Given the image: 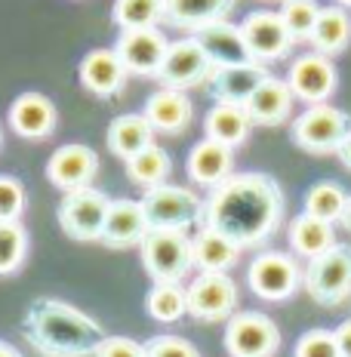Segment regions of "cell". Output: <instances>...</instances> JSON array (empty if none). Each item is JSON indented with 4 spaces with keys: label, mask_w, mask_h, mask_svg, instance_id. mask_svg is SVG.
<instances>
[{
    "label": "cell",
    "mask_w": 351,
    "mask_h": 357,
    "mask_svg": "<svg viewBox=\"0 0 351 357\" xmlns=\"http://www.w3.org/2000/svg\"><path fill=\"white\" fill-rule=\"evenodd\" d=\"M246 284L265 302H283L302 287V271L299 262L287 252H262L250 262Z\"/></svg>",
    "instance_id": "ba28073f"
},
{
    "label": "cell",
    "mask_w": 351,
    "mask_h": 357,
    "mask_svg": "<svg viewBox=\"0 0 351 357\" xmlns=\"http://www.w3.org/2000/svg\"><path fill=\"white\" fill-rule=\"evenodd\" d=\"M28 342L50 357H89L105 342V330L68 302L40 299L25 317Z\"/></svg>",
    "instance_id": "7a4b0ae2"
},
{
    "label": "cell",
    "mask_w": 351,
    "mask_h": 357,
    "mask_svg": "<svg viewBox=\"0 0 351 357\" xmlns=\"http://www.w3.org/2000/svg\"><path fill=\"white\" fill-rule=\"evenodd\" d=\"M0 357H19V351L13 345H6V342H0Z\"/></svg>",
    "instance_id": "7bdbcfd3"
},
{
    "label": "cell",
    "mask_w": 351,
    "mask_h": 357,
    "mask_svg": "<svg viewBox=\"0 0 351 357\" xmlns=\"http://www.w3.org/2000/svg\"><path fill=\"white\" fill-rule=\"evenodd\" d=\"M142 247V265L154 280H182L194 268V250L185 231L176 228H151Z\"/></svg>",
    "instance_id": "277c9868"
},
{
    "label": "cell",
    "mask_w": 351,
    "mask_h": 357,
    "mask_svg": "<svg viewBox=\"0 0 351 357\" xmlns=\"http://www.w3.org/2000/svg\"><path fill=\"white\" fill-rule=\"evenodd\" d=\"M108 206L111 197L89 188V185L65 191L62 204H59V225L74 241H99L102 228H105Z\"/></svg>",
    "instance_id": "52a82bcc"
},
{
    "label": "cell",
    "mask_w": 351,
    "mask_h": 357,
    "mask_svg": "<svg viewBox=\"0 0 351 357\" xmlns=\"http://www.w3.org/2000/svg\"><path fill=\"white\" fill-rule=\"evenodd\" d=\"M126 65L121 62L117 50H93L80 62V84L93 96H114L126 84Z\"/></svg>",
    "instance_id": "7402d4cb"
},
{
    "label": "cell",
    "mask_w": 351,
    "mask_h": 357,
    "mask_svg": "<svg viewBox=\"0 0 351 357\" xmlns=\"http://www.w3.org/2000/svg\"><path fill=\"white\" fill-rule=\"evenodd\" d=\"M336 243L333 234V222H324L311 213H302L290 222V247L296 256L302 259H315L320 252H327Z\"/></svg>",
    "instance_id": "f1b7e54d"
},
{
    "label": "cell",
    "mask_w": 351,
    "mask_h": 357,
    "mask_svg": "<svg viewBox=\"0 0 351 357\" xmlns=\"http://www.w3.org/2000/svg\"><path fill=\"white\" fill-rule=\"evenodd\" d=\"M250 126H253V121H250V114H246V108L234 105V102H216L210 108V114H207V121H204L207 136L216 139V142H222V145H231V148L246 142Z\"/></svg>",
    "instance_id": "83f0119b"
},
{
    "label": "cell",
    "mask_w": 351,
    "mask_h": 357,
    "mask_svg": "<svg viewBox=\"0 0 351 357\" xmlns=\"http://www.w3.org/2000/svg\"><path fill=\"white\" fill-rule=\"evenodd\" d=\"M345 200L348 195L342 191L339 182H318L308 188L305 195V213L318 215L324 222H339L342 219V210H345Z\"/></svg>",
    "instance_id": "d6a6232c"
},
{
    "label": "cell",
    "mask_w": 351,
    "mask_h": 357,
    "mask_svg": "<svg viewBox=\"0 0 351 357\" xmlns=\"http://www.w3.org/2000/svg\"><path fill=\"white\" fill-rule=\"evenodd\" d=\"M191 250H194V265L200 271H228L241 256V247L228 234L216 231L210 225H204L197 231V237L191 241Z\"/></svg>",
    "instance_id": "d4e9b609"
},
{
    "label": "cell",
    "mask_w": 351,
    "mask_h": 357,
    "mask_svg": "<svg viewBox=\"0 0 351 357\" xmlns=\"http://www.w3.org/2000/svg\"><path fill=\"white\" fill-rule=\"evenodd\" d=\"M188 176L191 182L197 185H207V188H216L219 182H225L234 169V148L231 145H222L216 139L207 136L204 142H197L188 154Z\"/></svg>",
    "instance_id": "ffe728a7"
},
{
    "label": "cell",
    "mask_w": 351,
    "mask_h": 357,
    "mask_svg": "<svg viewBox=\"0 0 351 357\" xmlns=\"http://www.w3.org/2000/svg\"><path fill=\"white\" fill-rule=\"evenodd\" d=\"M231 10H234V0H167V6H163V22L194 31V28H200V25L225 19Z\"/></svg>",
    "instance_id": "484cf974"
},
{
    "label": "cell",
    "mask_w": 351,
    "mask_h": 357,
    "mask_svg": "<svg viewBox=\"0 0 351 357\" xmlns=\"http://www.w3.org/2000/svg\"><path fill=\"white\" fill-rule=\"evenodd\" d=\"M96 357H148V354H145V345H139V342L126 336H108L99 345Z\"/></svg>",
    "instance_id": "f35d334b"
},
{
    "label": "cell",
    "mask_w": 351,
    "mask_h": 357,
    "mask_svg": "<svg viewBox=\"0 0 351 357\" xmlns=\"http://www.w3.org/2000/svg\"><path fill=\"white\" fill-rule=\"evenodd\" d=\"M320 16L318 0H281V19L293 40H308Z\"/></svg>",
    "instance_id": "836d02e7"
},
{
    "label": "cell",
    "mask_w": 351,
    "mask_h": 357,
    "mask_svg": "<svg viewBox=\"0 0 351 357\" xmlns=\"http://www.w3.org/2000/svg\"><path fill=\"white\" fill-rule=\"evenodd\" d=\"M237 287L225 271H200L188 287V314L197 321H222L234 311Z\"/></svg>",
    "instance_id": "4fadbf2b"
},
{
    "label": "cell",
    "mask_w": 351,
    "mask_h": 357,
    "mask_svg": "<svg viewBox=\"0 0 351 357\" xmlns=\"http://www.w3.org/2000/svg\"><path fill=\"white\" fill-rule=\"evenodd\" d=\"M283 219V191L265 173H231L225 182L210 188L204 200V222L228 234L241 250L259 247L278 231Z\"/></svg>",
    "instance_id": "6da1fadb"
},
{
    "label": "cell",
    "mask_w": 351,
    "mask_h": 357,
    "mask_svg": "<svg viewBox=\"0 0 351 357\" xmlns=\"http://www.w3.org/2000/svg\"><path fill=\"white\" fill-rule=\"evenodd\" d=\"M293 99L296 96H293V89H290L287 80L268 74L262 84L256 86V93L244 102V108H246V114H250V121L256 126H278L290 117Z\"/></svg>",
    "instance_id": "d6986e66"
},
{
    "label": "cell",
    "mask_w": 351,
    "mask_h": 357,
    "mask_svg": "<svg viewBox=\"0 0 351 357\" xmlns=\"http://www.w3.org/2000/svg\"><path fill=\"white\" fill-rule=\"evenodd\" d=\"M142 210H145V219L151 228H176V231H185V228L204 222V200L194 195V191L182 188V185L160 182L154 188H145Z\"/></svg>",
    "instance_id": "5b68a950"
},
{
    "label": "cell",
    "mask_w": 351,
    "mask_h": 357,
    "mask_svg": "<svg viewBox=\"0 0 351 357\" xmlns=\"http://www.w3.org/2000/svg\"><path fill=\"white\" fill-rule=\"evenodd\" d=\"M114 50L130 74L158 77L163 56H167V50H170V40L158 28H124Z\"/></svg>",
    "instance_id": "7c38bea8"
},
{
    "label": "cell",
    "mask_w": 351,
    "mask_h": 357,
    "mask_svg": "<svg viewBox=\"0 0 351 357\" xmlns=\"http://www.w3.org/2000/svg\"><path fill=\"white\" fill-rule=\"evenodd\" d=\"M213 68L216 65H213V59L207 56V50L200 47L194 37H185V40L170 43L167 56H163V65L158 71V80L163 86L188 89V86L207 84Z\"/></svg>",
    "instance_id": "30bf717a"
},
{
    "label": "cell",
    "mask_w": 351,
    "mask_h": 357,
    "mask_svg": "<svg viewBox=\"0 0 351 357\" xmlns=\"http://www.w3.org/2000/svg\"><path fill=\"white\" fill-rule=\"evenodd\" d=\"M191 37L207 50V56L213 59V65H244V62H256V59L250 56V47H246V40H244L241 25H231V22H225V19L194 28Z\"/></svg>",
    "instance_id": "ac0fdd59"
},
{
    "label": "cell",
    "mask_w": 351,
    "mask_h": 357,
    "mask_svg": "<svg viewBox=\"0 0 351 357\" xmlns=\"http://www.w3.org/2000/svg\"><path fill=\"white\" fill-rule=\"evenodd\" d=\"M145 354L148 357H200L197 348L191 342L179 339V336H154L145 342Z\"/></svg>",
    "instance_id": "74e56055"
},
{
    "label": "cell",
    "mask_w": 351,
    "mask_h": 357,
    "mask_svg": "<svg viewBox=\"0 0 351 357\" xmlns=\"http://www.w3.org/2000/svg\"><path fill=\"white\" fill-rule=\"evenodd\" d=\"M142 114L148 117V123L154 126L158 132H170V136H176V132H182L185 126L191 123V99L185 96V89H173V86H163L158 93L148 96L145 102V111Z\"/></svg>",
    "instance_id": "44dd1931"
},
{
    "label": "cell",
    "mask_w": 351,
    "mask_h": 357,
    "mask_svg": "<svg viewBox=\"0 0 351 357\" xmlns=\"http://www.w3.org/2000/svg\"><path fill=\"white\" fill-rule=\"evenodd\" d=\"M296 357H342L336 333L330 330H308L296 342Z\"/></svg>",
    "instance_id": "8d00e7d4"
},
{
    "label": "cell",
    "mask_w": 351,
    "mask_h": 357,
    "mask_svg": "<svg viewBox=\"0 0 351 357\" xmlns=\"http://www.w3.org/2000/svg\"><path fill=\"white\" fill-rule=\"evenodd\" d=\"M339 222H342V225H345L348 231H351V197L345 200V210H342V219H339Z\"/></svg>",
    "instance_id": "b9f144b4"
},
{
    "label": "cell",
    "mask_w": 351,
    "mask_h": 357,
    "mask_svg": "<svg viewBox=\"0 0 351 357\" xmlns=\"http://www.w3.org/2000/svg\"><path fill=\"white\" fill-rule=\"evenodd\" d=\"M305 293L318 305L333 308L351 299V247L333 243L327 252L308 259L305 268Z\"/></svg>",
    "instance_id": "3957f363"
},
{
    "label": "cell",
    "mask_w": 351,
    "mask_h": 357,
    "mask_svg": "<svg viewBox=\"0 0 351 357\" xmlns=\"http://www.w3.org/2000/svg\"><path fill=\"white\" fill-rule=\"evenodd\" d=\"M148 314L160 324H176L188 314V289L179 287V280H154L148 293Z\"/></svg>",
    "instance_id": "4dcf8cb0"
},
{
    "label": "cell",
    "mask_w": 351,
    "mask_h": 357,
    "mask_svg": "<svg viewBox=\"0 0 351 357\" xmlns=\"http://www.w3.org/2000/svg\"><path fill=\"white\" fill-rule=\"evenodd\" d=\"M336 65L330 62V56L324 53H305L299 56L293 65H290L287 84L293 89L296 99L308 102V105H318V102H327L336 93Z\"/></svg>",
    "instance_id": "5bb4252c"
},
{
    "label": "cell",
    "mask_w": 351,
    "mask_h": 357,
    "mask_svg": "<svg viewBox=\"0 0 351 357\" xmlns=\"http://www.w3.org/2000/svg\"><path fill=\"white\" fill-rule=\"evenodd\" d=\"M333 333H336V342H339V354L351 357V317H348V321H342Z\"/></svg>",
    "instance_id": "ab89813d"
},
{
    "label": "cell",
    "mask_w": 351,
    "mask_h": 357,
    "mask_svg": "<svg viewBox=\"0 0 351 357\" xmlns=\"http://www.w3.org/2000/svg\"><path fill=\"white\" fill-rule=\"evenodd\" d=\"M151 231L145 219V210H142V200H111L108 215H105V228H102L99 241L105 247L114 250H126L136 247V243L145 241V234Z\"/></svg>",
    "instance_id": "e0dca14e"
},
{
    "label": "cell",
    "mask_w": 351,
    "mask_h": 357,
    "mask_svg": "<svg viewBox=\"0 0 351 357\" xmlns=\"http://www.w3.org/2000/svg\"><path fill=\"white\" fill-rule=\"evenodd\" d=\"M25 188L19 178L13 176H0V222H16L25 213Z\"/></svg>",
    "instance_id": "d590c367"
},
{
    "label": "cell",
    "mask_w": 351,
    "mask_h": 357,
    "mask_svg": "<svg viewBox=\"0 0 351 357\" xmlns=\"http://www.w3.org/2000/svg\"><path fill=\"white\" fill-rule=\"evenodd\" d=\"M311 47L324 56H336L351 43V16L345 6L333 3V6H320V16L315 22L311 31Z\"/></svg>",
    "instance_id": "4316f807"
},
{
    "label": "cell",
    "mask_w": 351,
    "mask_h": 357,
    "mask_svg": "<svg viewBox=\"0 0 351 357\" xmlns=\"http://www.w3.org/2000/svg\"><path fill=\"white\" fill-rule=\"evenodd\" d=\"M43 357H50V354H43Z\"/></svg>",
    "instance_id": "f6af8a7d"
},
{
    "label": "cell",
    "mask_w": 351,
    "mask_h": 357,
    "mask_svg": "<svg viewBox=\"0 0 351 357\" xmlns=\"http://www.w3.org/2000/svg\"><path fill=\"white\" fill-rule=\"evenodd\" d=\"M10 126L22 139H47L56 126V105L43 93H22L10 105Z\"/></svg>",
    "instance_id": "603a6c76"
},
{
    "label": "cell",
    "mask_w": 351,
    "mask_h": 357,
    "mask_svg": "<svg viewBox=\"0 0 351 357\" xmlns=\"http://www.w3.org/2000/svg\"><path fill=\"white\" fill-rule=\"evenodd\" d=\"M339 6H345V10H351V0H336Z\"/></svg>",
    "instance_id": "ee69618b"
},
{
    "label": "cell",
    "mask_w": 351,
    "mask_h": 357,
    "mask_svg": "<svg viewBox=\"0 0 351 357\" xmlns=\"http://www.w3.org/2000/svg\"><path fill=\"white\" fill-rule=\"evenodd\" d=\"M96 169H99V158L89 145H62L53 151V158L47 160V178L62 191L84 188L93 182Z\"/></svg>",
    "instance_id": "9a60e30c"
},
{
    "label": "cell",
    "mask_w": 351,
    "mask_h": 357,
    "mask_svg": "<svg viewBox=\"0 0 351 357\" xmlns=\"http://www.w3.org/2000/svg\"><path fill=\"white\" fill-rule=\"evenodd\" d=\"M108 148L114 158L130 160L142 148L154 142V126L148 123L145 114H121L108 123Z\"/></svg>",
    "instance_id": "cb8c5ba5"
},
{
    "label": "cell",
    "mask_w": 351,
    "mask_h": 357,
    "mask_svg": "<svg viewBox=\"0 0 351 357\" xmlns=\"http://www.w3.org/2000/svg\"><path fill=\"white\" fill-rule=\"evenodd\" d=\"M170 169H173L170 154L163 151L160 145H154V142L126 160V176H130L136 185H142V188H154V185L167 182Z\"/></svg>",
    "instance_id": "f546056e"
},
{
    "label": "cell",
    "mask_w": 351,
    "mask_h": 357,
    "mask_svg": "<svg viewBox=\"0 0 351 357\" xmlns=\"http://www.w3.org/2000/svg\"><path fill=\"white\" fill-rule=\"evenodd\" d=\"M281 345L278 324L259 311H241L228 321L225 351L231 357H271Z\"/></svg>",
    "instance_id": "9c48e42d"
},
{
    "label": "cell",
    "mask_w": 351,
    "mask_h": 357,
    "mask_svg": "<svg viewBox=\"0 0 351 357\" xmlns=\"http://www.w3.org/2000/svg\"><path fill=\"white\" fill-rule=\"evenodd\" d=\"M28 252V234L16 222H0V274H13L25 262Z\"/></svg>",
    "instance_id": "e575fe53"
},
{
    "label": "cell",
    "mask_w": 351,
    "mask_h": 357,
    "mask_svg": "<svg viewBox=\"0 0 351 357\" xmlns=\"http://www.w3.org/2000/svg\"><path fill=\"white\" fill-rule=\"evenodd\" d=\"M351 132V117L345 111L327 105V102H318V105H308L302 114L293 121V142L308 154H330L342 145Z\"/></svg>",
    "instance_id": "8992f818"
},
{
    "label": "cell",
    "mask_w": 351,
    "mask_h": 357,
    "mask_svg": "<svg viewBox=\"0 0 351 357\" xmlns=\"http://www.w3.org/2000/svg\"><path fill=\"white\" fill-rule=\"evenodd\" d=\"M241 31H244L246 47H250V56L262 65L290 56V50H293V43H296L293 34L283 25L281 13H268V10L250 13V16L241 22Z\"/></svg>",
    "instance_id": "8fae6325"
},
{
    "label": "cell",
    "mask_w": 351,
    "mask_h": 357,
    "mask_svg": "<svg viewBox=\"0 0 351 357\" xmlns=\"http://www.w3.org/2000/svg\"><path fill=\"white\" fill-rule=\"evenodd\" d=\"M336 154H339V160L345 163V169H351V132L345 139H342V145L336 148Z\"/></svg>",
    "instance_id": "60d3db41"
},
{
    "label": "cell",
    "mask_w": 351,
    "mask_h": 357,
    "mask_svg": "<svg viewBox=\"0 0 351 357\" xmlns=\"http://www.w3.org/2000/svg\"><path fill=\"white\" fill-rule=\"evenodd\" d=\"M265 77H268V68L262 62L216 65L210 80H207V89H210V96L216 102H234V105H244Z\"/></svg>",
    "instance_id": "2e32d148"
},
{
    "label": "cell",
    "mask_w": 351,
    "mask_h": 357,
    "mask_svg": "<svg viewBox=\"0 0 351 357\" xmlns=\"http://www.w3.org/2000/svg\"><path fill=\"white\" fill-rule=\"evenodd\" d=\"M163 6L167 0H114L111 22L117 28H154L163 22Z\"/></svg>",
    "instance_id": "1f68e13d"
}]
</instances>
